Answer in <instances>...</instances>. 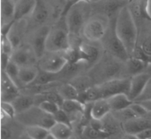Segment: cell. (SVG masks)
Instances as JSON below:
<instances>
[{
  "label": "cell",
  "instance_id": "1",
  "mask_svg": "<svg viewBox=\"0 0 151 139\" xmlns=\"http://www.w3.org/2000/svg\"><path fill=\"white\" fill-rule=\"evenodd\" d=\"M114 27L117 37L124 45L130 57L137 46L138 32L135 19L129 7L124 6L118 11Z\"/></svg>",
  "mask_w": 151,
  "mask_h": 139
},
{
  "label": "cell",
  "instance_id": "2",
  "mask_svg": "<svg viewBox=\"0 0 151 139\" xmlns=\"http://www.w3.org/2000/svg\"><path fill=\"white\" fill-rule=\"evenodd\" d=\"M18 119L26 126H40L50 130L55 123L52 115L47 113L40 108L33 107L19 113Z\"/></svg>",
  "mask_w": 151,
  "mask_h": 139
},
{
  "label": "cell",
  "instance_id": "3",
  "mask_svg": "<svg viewBox=\"0 0 151 139\" xmlns=\"http://www.w3.org/2000/svg\"><path fill=\"white\" fill-rule=\"evenodd\" d=\"M68 26H56L50 29L46 42V50L50 52H64L70 46Z\"/></svg>",
  "mask_w": 151,
  "mask_h": 139
},
{
  "label": "cell",
  "instance_id": "4",
  "mask_svg": "<svg viewBox=\"0 0 151 139\" xmlns=\"http://www.w3.org/2000/svg\"><path fill=\"white\" fill-rule=\"evenodd\" d=\"M68 64L62 52L46 51L42 57L39 58L38 67L42 71L52 73L61 72Z\"/></svg>",
  "mask_w": 151,
  "mask_h": 139
},
{
  "label": "cell",
  "instance_id": "5",
  "mask_svg": "<svg viewBox=\"0 0 151 139\" xmlns=\"http://www.w3.org/2000/svg\"><path fill=\"white\" fill-rule=\"evenodd\" d=\"M96 86L99 91L100 98L107 99L118 94L128 95L130 88V79L127 78L112 79Z\"/></svg>",
  "mask_w": 151,
  "mask_h": 139
},
{
  "label": "cell",
  "instance_id": "6",
  "mask_svg": "<svg viewBox=\"0 0 151 139\" xmlns=\"http://www.w3.org/2000/svg\"><path fill=\"white\" fill-rule=\"evenodd\" d=\"M104 46L109 53H111L113 56L121 60V61H127L129 58L128 53L126 50L125 46L123 44L119 37H117L115 32V27H111V29L106 31L104 37Z\"/></svg>",
  "mask_w": 151,
  "mask_h": 139
},
{
  "label": "cell",
  "instance_id": "7",
  "mask_svg": "<svg viewBox=\"0 0 151 139\" xmlns=\"http://www.w3.org/2000/svg\"><path fill=\"white\" fill-rule=\"evenodd\" d=\"M79 2L74 5L66 14V24L70 33L77 35L85 22V13Z\"/></svg>",
  "mask_w": 151,
  "mask_h": 139
},
{
  "label": "cell",
  "instance_id": "8",
  "mask_svg": "<svg viewBox=\"0 0 151 139\" xmlns=\"http://www.w3.org/2000/svg\"><path fill=\"white\" fill-rule=\"evenodd\" d=\"M36 58L37 56L32 47L19 46L14 50L11 60L19 67H23L34 65Z\"/></svg>",
  "mask_w": 151,
  "mask_h": 139
},
{
  "label": "cell",
  "instance_id": "9",
  "mask_svg": "<svg viewBox=\"0 0 151 139\" xmlns=\"http://www.w3.org/2000/svg\"><path fill=\"white\" fill-rule=\"evenodd\" d=\"M150 79V76L145 73L134 75L130 79V88L128 94L129 98L134 102L137 98L139 97L146 88Z\"/></svg>",
  "mask_w": 151,
  "mask_h": 139
},
{
  "label": "cell",
  "instance_id": "10",
  "mask_svg": "<svg viewBox=\"0 0 151 139\" xmlns=\"http://www.w3.org/2000/svg\"><path fill=\"white\" fill-rule=\"evenodd\" d=\"M19 95V87L14 83L5 73L2 71L1 76V98L2 101L12 102Z\"/></svg>",
  "mask_w": 151,
  "mask_h": 139
},
{
  "label": "cell",
  "instance_id": "11",
  "mask_svg": "<svg viewBox=\"0 0 151 139\" xmlns=\"http://www.w3.org/2000/svg\"><path fill=\"white\" fill-rule=\"evenodd\" d=\"M106 29L103 22L97 19H90L83 28V35L88 40L97 41L103 39Z\"/></svg>",
  "mask_w": 151,
  "mask_h": 139
},
{
  "label": "cell",
  "instance_id": "12",
  "mask_svg": "<svg viewBox=\"0 0 151 139\" xmlns=\"http://www.w3.org/2000/svg\"><path fill=\"white\" fill-rule=\"evenodd\" d=\"M50 31V28L48 26H44L39 29L35 34L33 38L32 48L35 53L37 58H40L46 53V42L47 36Z\"/></svg>",
  "mask_w": 151,
  "mask_h": 139
},
{
  "label": "cell",
  "instance_id": "13",
  "mask_svg": "<svg viewBox=\"0 0 151 139\" xmlns=\"http://www.w3.org/2000/svg\"><path fill=\"white\" fill-rule=\"evenodd\" d=\"M150 127L151 121L144 118V117L126 120L123 124V129L127 134H132L135 135L142 130Z\"/></svg>",
  "mask_w": 151,
  "mask_h": 139
},
{
  "label": "cell",
  "instance_id": "14",
  "mask_svg": "<svg viewBox=\"0 0 151 139\" xmlns=\"http://www.w3.org/2000/svg\"><path fill=\"white\" fill-rule=\"evenodd\" d=\"M111 110L107 99L100 98L92 102V106L90 110L91 117L92 119L100 120L106 117Z\"/></svg>",
  "mask_w": 151,
  "mask_h": 139
},
{
  "label": "cell",
  "instance_id": "15",
  "mask_svg": "<svg viewBox=\"0 0 151 139\" xmlns=\"http://www.w3.org/2000/svg\"><path fill=\"white\" fill-rule=\"evenodd\" d=\"M37 0H17L15 2L14 19H19L33 13Z\"/></svg>",
  "mask_w": 151,
  "mask_h": 139
},
{
  "label": "cell",
  "instance_id": "16",
  "mask_svg": "<svg viewBox=\"0 0 151 139\" xmlns=\"http://www.w3.org/2000/svg\"><path fill=\"white\" fill-rule=\"evenodd\" d=\"M107 101L111 110L114 111H121L127 109L133 102V101L131 100L129 98L128 95L126 94H118L113 95L107 98Z\"/></svg>",
  "mask_w": 151,
  "mask_h": 139
},
{
  "label": "cell",
  "instance_id": "17",
  "mask_svg": "<svg viewBox=\"0 0 151 139\" xmlns=\"http://www.w3.org/2000/svg\"><path fill=\"white\" fill-rule=\"evenodd\" d=\"M40 69L37 67L29 66V67H19V79L21 85H29L35 79L38 74Z\"/></svg>",
  "mask_w": 151,
  "mask_h": 139
},
{
  "label": "cell",
  "instance_id": "18",
  "mask_svg": "<svg viewBox=\"0 0 151 139\" xmlns=\"http://www.w3.org/2000/svg\"><path fill=\"white\" fill-rule=\"evenodd\" d=\"M78 48L82 54L84 61L93 62L97 59L99 56V50L95 46L82 42L79 44Z\"/></svg>",
  "mask_w": 151,
  "mask_h": 139
},
{
  "label": "cell",
  "instance_id": "19",
  "mask_svg": "<svg viewBox=\"0 0 151 139\" xmlns=\"http://www.w3.org/2000/svg\"><path fill=\"white\" fill-rule=\"evenodd\" d=\"M49 130L55 137V139L69 138L72 134L71 126L58 122H55Z\"/></svg>",
  "mask_w": 151,
  "mask_h": 139
},
{
  "label": "cell",
  "instance_id": "20",
  "mask_svg": "<svg viewBox=\"0 0 151 139\" xmlns=\"http://www.w3.org/2000/svg\"><path fill=\"white\" fill-rule=\"evenodd\" d=\"M35 102V99L31 97L19 95L12 101V103L14 106L17 113L19 114L32 108Z\"/></svg>",
  "mask_w": 151,
  "mask_h": 139
},
{
  "label": "cell",
  "instance_id": "21",
  "mask_svg": "<svg viewBox=\"0 0 151 139\" xmlns=\"http://www.w3.org/2000/svg\"><path fill=\"white\" fill-rule=\"evenodd\" d=\"M58 94L63 99H78L79 92L75 85L70 83L64 84L58 88Z\"/></svg>",
  "mask_w": 151,
  "mask_h": 139
},
{
  "label": "cell",
  "instance_id": "22",
  "mask_svg": "<svg viewBox=\"0 0 151 139\" xmlns=\"http://www.w3.org/2000/svg\"><path fill=\"white\" fill-rule=\"evenodd\" d=\"M85 104L78 99H64L61 106V109L69 115L77 112L82 113L85 111Z\"/></svg>",
  "mask_w": 151,
  "mask_h": 139
},
{
  "label": "cell",
  "instance_id": "23",
  "mask_svg": "<svg viewBox=\"0 0 151 139\" xmlns=\"http://www.w3.org/2000/svg\"><path fill=\"white\" fill-rule=\"evenodd\" d=\"M127 62L128 72L131 74H133V75L142 73V71L145 70V67L148 64L145 61L133 57V56H130Z\"/></svg>",
  "mask_w": 151,
  "mask_h": 139
},
{
  "label": "cell",
  "instance_id": "24",
  "mask_svg": "<svg viewBox=\"0 0 151 139\" xmlns=\"http://www.w3.org/2000/svg\"><path fill=\"white\" fill-rule=\"evenodd\" d=\"M50 130L40 126H27L26 133L30 138L46 139Z\"/></svg>",
  "mask_w": 151,
  "mask_h": 139
},
{
  "label": "cell",
  "instance_id": "25",
  "mask_svg": "<svg viewBox=\"0 0 151 139\" xmlns=\"http://www.w3.org/2000/svg\"><path fill=\"white\" fill-rule=\"evenodd\" d=\"M56 73H52L46 72V71L40 70L39 71L38 74L35 79L29 85H45L50 83H52L55 80V75Z\"/></svg>",
  "mask_w": 151,
  "mask_h": 139
},
{
  "label": "cell",
  "instance_id": "26",
  "mask_svg": "<svg viewBox=\"0 0 151 139\" xmlns=\"http://www.w3.org/2000/svg\"><path fill=\"white\" fill-rule=\"evenodd\" d=\"M62 53L64 58H66L67 61H68V64H74L79 63L80 61H84L79 48L76 49L70 46L68 50Z\"/></svg>",
  "mask_w": 151,
  "mask_h": 139
},
{
  "label": "cell",
  "instance_id": "27",
  "mask_svg": "<svg viewBox=\"0 0 151 139\" xmlns=\"http://www.w3.org/2000/svg\"><path fill=\"white\" fill-rule=\"evenodd\" d=\"M2 71H5V73L8 74V76L12 79V81H13L18 87L22 86L19 79V67L17 64H16L14 61H12V60H11V61H9V63L8 64V65H7V67H5V70H2Z\"/></svg>",
  "mask_w": 151,
  "mask_h": 139
},
{
  "label": "cell",
  "instance_id": "28",
  "mask_svg": "<svg viewBox=\"0 0 151 139\" xmlns=\"http://www.w3.org/2000/svg\"><path fill=\"white\" fill-rule=\"evenodd\" d=\"M32 14L34 15L35 19L37 22H43L46 20L48 16V12L42 0H37V4Z\"/></svg>",
  "mask_w": 151,
  "mask_h": 139
},
{
  "label": "cell",
  "instance_id": "29",
  "mask_svg": "<svg viewBox=\"0 0 151 139\" xmlns=\"http://www.w3.org/2000/svg\"><path fill=\"white\" fill-rule=\"evenodd\" d=\"M15 2L13 0H2V14L4 18L14 17Z\"/></svg>",
  "mask_w": 151,
  "mask_h": 139
},
{
  "label": "cell",
  "instance_id": "30",
  "mask_svg": "<svg viewBox=\"0 0 151 139\" xmlns=\"http://www.w3.org/2000/svg\"><path fill=\"white\" fill-rule=\"evenodd\" d=\"M37 98H38L39 100H40V102L43 100H49L52 101V102H54L55 103H57L58 105H59L60 107L61 108L62 106L63 101L64 99L61 97L59 94H58V92H46L43 93V94H37Z\"/></svg>",
  "mask_w": 151,
  "mask_h": 139
},
{
  "label": "cell",
  "instance_id": "31",
  "mask_svg": "<svg viewBox=\"0 0 151 139\" xmlns=\"http://www.w3.org/2000/svg\"><path fill=\"white\" fill-rule=\"evenodd\" d=\"M38 107L44 112L52 115L61 108L57 103L49 100H43L40 102L38 104Z\"/></svg>",
  "mask_w": 151,
  "mask_h": 139
},
{
  "label": "cell",
  "instance_id": "32",
  "mask_svg": "<svg viewBox=\"0 0 151 139\" xmlns=\"http://www.w3.org/2000/svg\"><path fill=\"white\" fill-rule=\"evenodd\" d=\"M85 135L87 136L89 138H106L109 137V133L103 131V130H98L96 129L93 128L91 126L87 127L86 130H85Z\"/></svg>",
  "mask_w": 151,
  "mask_h": 139
},
{
  "label": "cell",
  "instance_id": "33",
  "mask_svg": "<svg viewBox=\"0 0 151 139\" xmlns=\"http://www.w3.org/2000/svg\"><path fill=\"white\" fill-rule=\"evenodd\" d=\"M53 117H54L55 122L64 123V124L68 125V126L72 127L70 115H68L64 109H61V108H60V109L53 115Z\"/></svg>",
  "mask_w": 151,
  "mask_h": 139
},
{
  "label": "cell",
  "instance_id": "34",
  "mask_svg": "<svg viewBox=\"0 0 151 139\" xmlns=\"http://www.w3.org/2000/svg\"><path fill=\"white\" fill-rule=\"evenodd\" d=\"M1 110L3 112L4 115H6L7 117H10V118H14L16 116V109L11 102L2 101V102H1Z\"/></svg>",
  "mask_w": 151,
  "mask_h": 139
},
{
  "label": "cell",
  "instance_id": "35",
  "mask_svg": "<svg viewBox=\"0 0 151 139\" xmlns=\"http://www.w3.org/2000/svg\"><path fill=\"white\" fill-rule=\"evenodd\" d=\"M120 71H121V66L118 63L111 62L109 63L106 67L105 73L108 78H111L119 73Z\"/></svg>",
  "mask_w": 151,
  "mask_h": 139
},
{
  "label": "cell",
  "instance_id": "36",
  "mask_svg": "<svg viewBox=\"0 0 151 139\" xmlns=\"http://www.w3.org/2000/svg\"><path fill=\"white\" fill-rule=\"evenodd\" d=\"M129 107L136 114L138 117H145L149 113L148 111L142 106V104L138 102H133Z\"/></svg>",
  "mask_w": 151,
  "mask_h": 139
},
{
  "label": "cell",
  "instance_id": "37",
  "mask_svg": "<svg viewBox=\"0 0 151 139\" xmlns=\"http://www.w3.org/2000/svg\"><path fill=\"white\" fill-rule=\"evenodd\" d=\"M1 45H2V53H5L12 56V53L14 52V47L11 41H10L9 38L8 37V36H2Z\"/></svg>",
  "mask_w": 151,
  "mask_h": 139
},
{
  "label": "cell",
  "instance_id": "38",
  "mask_svg": "<svg viewBox=\"0 0 151 139\" xmlns=\"http://www.w3.org/2000/svg\"><path fill=\"white\" fill-rule=\"evenodd\" d=\"M147 99H151V81L150 79L149 82H148L146 88L142 93V94L137 98L134 102H139V101L147 100Z\"/></svg>",
  "mask_w": 151,
  "mask_h": 139
},
{
  "label": "cell",
  "instance_id": "39",
  "mask_svg": "<svg viewBox=\"0 0 151 139\" xmlns=\"http://www.w3.org/2000/svg\"><path fill=\"white\" fill-rule=\"evenodd\" d=\"M82 2V0H66V2H65V6H64V10L62 11V16H66V14H68V11L74 6L76 4H78L79 2Z\"/></svg>",
  "mask_w": 151,
  "mask_h": 139
},
{
  "label": "cell",
  "instance_id": "40",
  "mask_svg": "<svg viewBox=\"0 0 151 139\" xmlns=\"http://www.w3.org/2000/svg\"><path fill=\"white\" fill-rule=\"evenodd\" d=\"M137 139H150L151 138V127L145 129L142 132L135 135Z\"/></svg>",
  "mask_w": 151,
  "mask_h": 139
},
{
  "label": "cell",
  "instance_id": "41",
  "mask_svg": "<svg viewBox=\"0 0 151 139\" xmlns=\"http://www.w3.org/2000/svg\"><path fill=\"white\" fill-rule=\"evenodd\" d=\"M141 47L146 54L151 55V37L144 41Z\"/></svg>",
  "mask_w": 151,
  "mask_h": 139
},
{
  "label": "cell",
  "instance_id": "42",
  "mask_svg": "<svg viewBox=\"0 0 151 139\" xmlns=\"http://www.w3.org/2000/svg\"><path fill=\"white\" fill-rule=\"evenodd\" d=\"M10 61H11V55L2 52V54H1V63H2V70H5Z\"/></svg>",
  "mask_w": 151,
  "mask_h": 139
},
{
  "label": "cell",
  "instance_id": "43",
  "mask_svg": "<svg viewBox=\"0 0 151 139\" xmlns=\"http://www.w3.org/2000/svg\"><path fill=\"white\" fill-rule=\"evenodd\" d=\"M12 136V133L9 129L6 128V127H2L1 129V138L3 139L10 138Z\"/></svg>",
  "mask_w": 151,
  "mask_h": 139
},
{
  "label": "cell",
  "instance_id": "44",
  "mask_svg": "<svg viewBox=\"0 0 151 139\" xmlns=\"http://www.w3.org/2000/svg\"><path fill=\"white\" fill-rule=\"evenodd\" d=\"M139 103H141L147 110L148 111V112H151V99H147V100H143V101H139Z\"/></svg>",
  "mask_w": 151,
  "mask_h": 139
},
{
  "label": "cell",
  "instance_id": "45",
  "mask_svg": "<svg viewBox=\"0 0 151 139\" xmlns=\"http://www.w3.org/2000/svg\"><path fill=\"white\" fill-rule=\"evenodd\" d=\"M82 1L84 2H90L91 0H82Z\"/></svg>",
  "mask_w": 151,
  "mask_h": 139
},
{
  "label": "cell",
  "instance_id": "46",
  "mask_svg": "<svg viewBox=\"0 0 151 139\" xmlns=\"http://www.w3.org/2000/svg\"><path fill=\"white\" fill-rule=\"evenodd\" d=\"M92 2H98V1H100V0H91Z\"/></svg>",
  "mask_w": 151,
  "mask_h": 139
},
{
  "label": "cell",
  "instance_id": "47",
  "mask_svg": "<svg viewBox=\"0 0 151 139\" xmlns=\"http://www.w3.org/2000/svg\"><path fill=\"white\" fill-rule=\"evenodd\" d=\"M13 1H14V2H16L17 1V0H13Z\"/></svg>",
  "mask_w": 151,
  "mask_h": 139
},
{
  "label": "cell",
  "instance_id": "48",
  "mask_svg": "<svg viewBox=\"0 0 151 139\" xmlns=\"http://www.w3.org/2000/svg\"><path fill=\"white\" fill-rule=\"evenodd\" d=\"M122 1H124V2H125V1H128V0H122Z\"/></svg>",
  "mask_w": 151,
  "mask_h": 139
}]
</instances>
